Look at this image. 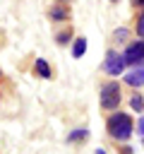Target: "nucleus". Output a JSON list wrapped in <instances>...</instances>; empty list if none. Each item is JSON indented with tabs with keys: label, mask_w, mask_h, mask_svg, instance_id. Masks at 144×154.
Here are the masks:
<instances>
[{
	"label": "nucleus",
	"mask_w": 144,
	"mask_h": 154,
	"mask_svg": "<svg viewBox=\"0 0 144 154\" xmlns=\"http://www.w3.org/2000/svg\"><path fill=\"white\" fill-rule=\"evenodd\" d=\"M125 84H130V87H142V84H144V63L132 65V67L125 72Z\"/></svg>",
	"instance_id": "5"
},
{
	"label": "nucleus",
	"mask_w": 144,
	"mask_h": 154,
	"mask_svg": "<svg viewBox=\"0 0 144 154\" xmlns=\"http://www.w3.org/2000/svg\"><path fill=\"white\" fill-rule=\"evenodd\" d=\"M137 34L144 38V12L139 14V19H137Z\"/></svg>",
	"instance_id": "13"
},
{
	"label": "nucleus",
	"mask_w": 144,
	"mask_h": 154,
	"mask_svg": "<svg viewBox=\"0 0 144 154\" xmlns=\"http://www.w3.org/2000/svg\"><path fill=\"white\" fill-rule=\"evenodd\" d=\"M130 106H132V111H134V113H142V111H144V99H142V94H132Z\"/></svg>",
	"instance_id": "10"
},
{
	"label": "nucleus",
	"mask_w": 144,
	"mask_h": 154,
	"mask_svg": "<svg viewBox=\"0 0 144 154\" xmlns=\"http://www.w3.org/2000/svg\"><path fill=\"white\" fill-rule=\"evenodd\" d=\"M89 140V130L86 128H79V130H72L67 135V142H86Z\"/></svg>",
	"instance_id": "8"
},
{
	"label": "nucleus",
	"mask_w": 144,
	"mask_h": 154,
	"mask_svg": "<svg viewBox=\"0 0 144 154\" xmlns=\"http://www.w3.org/2000/svg\"><path fill=\"white\" fill-rule=\"evenodd\" d=\"M125 65H127L125 53L108 51V53H106V60H103V72L110 75V77H115V75H122V72H125Z\"/></svg>",
	"instance_id": "3"
},
{
	"label": "nucleus",
	"mask_w": 144,
	"mask_h": 154,
	"mask_svg": "<svg viewBox=\"0 0 144 154\" xmlns=\"http://www.w3.org/2000/svg\"><path fill=\"white\" fill-rule=\"evenodd\" d=\"M101 108L103 111H115L118 108V103H120V84L115 82V79H110V82H106L103 87H101Z\"/></svg>",
	"instance_id": "2"
},
{
	"label": "nucleus",
	"mask_w": 144,
	"mask_h": 154,
	"mask_svg": "<svg viewBox=\"0 0 144 154\" xmlns=\"http://www.w3.org/2000/svg\"><path fill=\"white\" fill-rule=\"evenodd\" d=\"M48 17H50L53 22H65V19H70V10L62 7V5H55V7H50Z\"/></svg>",
	"instance_id": "7"
},
{
	"label": "nucleus",
	"mask_w": 144,
	"mask_h": 154,
	"mask_svg": "<svg viewBox=\"0 0 144 154\" xmlns=\"http://www.w3.org/2000/svg\"><path fill=\"white\" fill-rule=\"evenodd\" d=\"M137 132L144 137V116H142V118H139V123H137Z\"/></svg>",
	"instance_id": "14"
},
{
	"label": "nucleus",
	"mask_w": 144,
	"mask_h": 154,
	"mask_svg": "<svg viewBox=\"0 0 144 154\" xmlns=\"http://www.w3.org/2000/svg\"><path fill=\"white\" fill-rule=\"evenodd\" d=\"M122 154H132V149L130 147H122Z\"/></svg>",
	"instance_id": "16"
},
{
	"label": "nucleus",
	"mask_w": 144,
	"mask_h": 154,
	"mask_svg": "<svg viewBox=\"0 0 144 154\" xmlns=\"http://www.w3.org/2000/svg\"><path fill=\"white\" fill-rule=\"evenodd\" d=\"M132 5L134 7H144V0H132Z\"/></svg>",
	"instance_id": "15"
},
{
	"label": "nucleus",
	"mask_w": 144,
	"mask_h": 154,
	"mask_svg": "<svg viewBox=\"0 0 144 154\" xmlns=\"http://www.w3.org/2000/svg\"><path fill=\"white\" fill-rule=\"evenodd\" d=\"M110 2H118V0H110Z\"/></svg>",
	"instance_id": "18"
},
{
	"label": "nucleus",
	"mask_w": 144,
	"mask_h": 154,
	"mask_svg": "<svg viewBox=\"0 0 144 154\" xmlns=\"http://www.w3.org/2000/svg\"><path fill=\"white\" fill-rule=\"evenodd\" d=\"M127 36H130V29H125V26H118V29L113 31L115 43H125V41H127Z\"/></svg>",
	"instance_id": "11"
},
{
	"label": "nucleus",
	"mask_w": 144,
	"mask_h": 154,
	"mask_svg": "<svg viewBox=\"0 0 144 154\" xmlns=\"http://www.w3.org/2000/svg\"><path fill=\"white\" fill-rule=\"evenodd\" d=\"M106 132H108L115 142H125V140H130L132 132H134L132 118H130L127 113H120V111L110 113V118L106 120Z\"/></svg>",
	"instance_id": "1"
},
{
	"label": "nucleus",
	"mask_w": 144,
	"mask_h": 154,
	"mask_svg": "<svg viewBox=\"0 0 144 154\" xmlns=\"http://www.w3.org/2000/svg\"><path fill=\"white\" fill-rule=\"evenodd\" d=\"M84 53H86V38L79 36V38L72 43V55H74V58H82Z\"/></svg>",
	"instance_id": "9"
},
{
	"label": "nucleus",
	"mask_w": 144,
	"mask_h": 154,
	"mask_svg": "<svg viewBox=\"0 0 144 154\" xmlns=\"http://www.w3.org/2000/svg\"><path fill=\"white\" fill-rule=\"evenodd\" d=\"M96 154H106V152H103V149H96Z\"/></svg>",
	"instance_id": "17"
},
{
	"label": "nucleus",
	"mask_w": 144,
	"mask_h": 154,
	"mask_svg": "<svg viewBox=\"0 0 144 154\" xmlns=\"http://www.w3.org/2000/svg\"><path fill=\"white\" fill-rule=\"evenodd\" d=\"M70 38H72V31H70V29H65V31H60V34L55 36V41H58L60 46H65V43H70Z\"/></svg>",
	"instance_id": "12"
},
{
	"label": "nucleus",
	"mask_w": 144,
	"mask_h": 154,
	"mask_svg": "<svg viewBox=\"0 0 144 154\" xmlns=\"http://www.w3.org/2000/svg\"><path fill=\"white\" fill-rule=\"evenodd\" d=\"M34 75H36V77H41V79H50V77H53V70H50L48 60L36 58V60H34Z\"/></svg>",
	"instance_id": "6"
},
{
	"label": "nucleus",
	"mask_w": 144,
	"mask_h": 154,
	"mask_svg": "<svg viewBox=\"0 0 144 154\" xmlns=\"http://www.w3.org/2000/svg\"><path fill=\"white\" fill-rule=\"evenodd\" d=\"M125 60H127V65H139V63H144V38H139V41H134V43L127 46Z\"/></svg>",
	"instance_id": "4"
},
{
	"label": "nucleus",
	"mask_w": 144,
	"mask_h": 154,
	"mask_svg": "<svg viewBox=\"0 0 144 154\" xmlns=\"http://www.w3.org/2000/svg\"><path fill=\"white\" fill-rule=\"evenodd\" d=\"M62 2H65V0H62Z\"/></svg>",
	"instance_id": "19"
}]
</instances>
